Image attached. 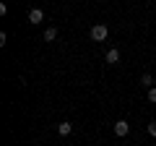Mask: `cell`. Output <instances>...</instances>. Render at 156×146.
Listing matches in <instances>:
<instances>
[{"mask_svg": "<svg viewBox=\"0 0 156 146\" xmlns=\"http://www.w3.org/2000/svg\"><path fill=\"white\" fill-rule=\"evenodd\" d=\"M107 37H109V29H107L104 24H96V26H91V39H94V42H104Z\"/></svg>", "mask_w": 156, "mask_h": 146, "instance_id": "cell-1", "label": "cell"}, {"mask_svg": "<svg viewBox=\"0 0 156 146\" xmlns=\"http://www.w3.org/2000/svg\"><path fill=\"white\" fill-rule=\"evenodd\" d=\"M42 21H44V13L39 11V8H31V11H29V24L37 26V24H42Z\"/></svg>", "mask_w": 156, "mask_h": 146, "instance_id": "cell-2", "label": "cell"}, {"mask_svg": "<svg viewBox=\"0 0 156 146\" xmlns=\"http://www.w3.org/2000/svg\"><path fill=\"white\" fill-rule=\"evenodd\" d=\"M128 130H130V125H128V120H117L115 123V136H128Z\"/></svg>", "mask_w": 156, "mask_h": 146, "instance_id": "cell-3", "label": "cell"}, {"mask_svg": "<svg viewBox=\"0 0 156 146\" xmlns=\"http://www.w3.org/2000/svg\"><path fill=\"white\" fill-rule=\"evenodd\" d=\"M107 63H109V65H115V63H120V50H115V47H112V50H107V57H104Z\"/></svg>", "mask_w": 156, "mask_h": 146, "instance_id": "cell-4", "label": "cell"}, {"mask_svg": "<svg viewBox=\"0 0 156 146\" xmlns=\"http://www.w3.org/2000/svg\"><path fill=\"white\" fill-rule=\"evenodd\" d=\"M70 130H73L70 123H60V125H57V133H60V136H70Z\"/></svg>", "mask_w": 156, "mask_h": 146, "instance_id": "cell-5", "label": "cell"}, {"mask_svg": "<svg viewBox=\"0 0 156 146\" xmlns=\"http://www.w3.org/2000/svg\"><path fill=\"white\" fill-rule=\"evenodd\" d=\"M140 84L148 86V89H154V76H151V73H143V76H140Z\"/></svg>", "mask_w": 156, "mask_h": 146, "instance_id": "cell-6", "label": "cell"}, {"mask_svg": "<svg viewBox=\"0 0 156 146\" xmlns=\"http://www.w3.org/2000/svg\"><path fill=\"white\" fill-rule=\"evenodd\" d=\"M44 39H47V42H52V39H57V29H55V26H50V29H44Z\"/></svg>", "mask_w": 156, "mask_h": 146, "instance_id": "cell-7", "label": "cell"}, {"mask_svg": "<svg viewBox=\"0 0 156 146\" xmlns=\"http://www.w3.org/2000/svg\"><path fill=\"white\" fill-rule=\"evenodd\" d=\"M148 133H151V136L156 138V123H148Z\"/></svg>", "mask_w": 156, "mask_h": 146, "instance_id": "cell-8", "label": "cell"}, {"mask_svg": "<svg viewBox=\"0 0 156 146\" xmlns=\"http://www.w3.org/2000/svg\"><path fill=\"white\" fill-rule=\"evenodd\" d=\"M148 102H156V89H148Z\"/></svg>", "mask_w": 156, "mask_h": 146, "instance_id": "cell-9", "label": "cell"}]
</instances>
